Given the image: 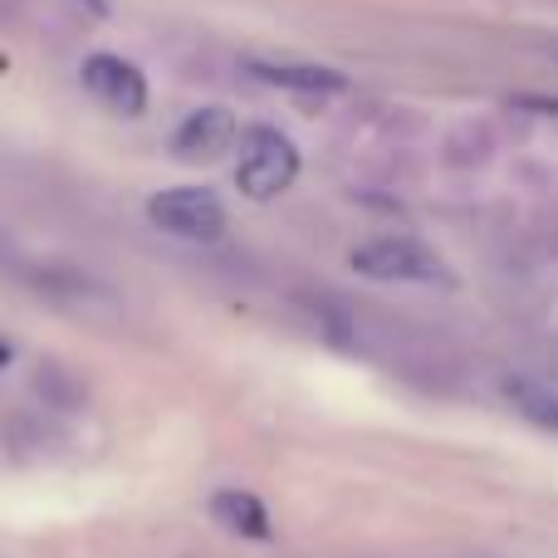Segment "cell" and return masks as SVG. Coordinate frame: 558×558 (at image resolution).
Wrapping results in <instances>:
<instances>
[{"mask_svg":"<svg viewBox=\"0 0 558 558\" xmlns=\"http://www.w3.org/2000/svg\"><path fill=\"white\" fill-rule=\"evenodd\" d=\"M348 265L363 279H377V284H451L446 260L432 245L412 241V235H377V241H363L348 255Z\"/></svg>","mask_w":558,"mask_h":558,"instance_id":"obj_1","label":"cell"},{"mask_svg":"<svg viewBox=\"0 0 558 558\" xmlns=\"http://www.w3.org/2000/svg\"><path fill=\"white\" fill-rule=\"evenodd\" d=\"M299 177V147L279 128H251L241 137V162H235V186L251 202H275Z\"/></svg>","mask_w":558,"mask_h":558,"instance_id":"obj_2","label":"cell"},{"mask_svg":"<svg viewBox=\"0 0 558 558\" xmlns=\"http://www.w3.org/2000/svg\"><path fill=\"white\" fill-rule=\"evenodd\" d=\"M147 221L177 241H216L226 231V202L211 186H167L147 202Z\"/></svg>","mask_w":558,"mask_h":558,"instance_id":"obj_3","label":"cell"},{"mask_svg":"<svg viewBox=\"0 0 558 558\" xmlns=\"http://www.w3.org/2000/svg\"><path fill=\"white\" fill-rule=\"evenodd\" d=\"M78 84L98 108H108L118 118L147 113V74L123 54H88L78 64Z\"/></svg>","mask_w":558,"mask_h":558,"instance_id":"obj_4","label":"cell"},{"mask_svg":"<svg viewBox=\"0 0 558 558\" xmlns=\"http://www.w3.org/2000/svg\"><path fill=\"white\" fill-rule=\"evenodd\" d=\"M235 143H241V123H235V113L221 104L192 108L172 133V153L182 157V162H216V157H226Z\"/></svg>","mask_w":558,"mask_h":558,"instance_id":"obj_5","label":"cell"},{"mask_svg":"<svg viewBox=\"0 0 558 558\" xmlns=\"http://www.w3.org/2000/svg\"><path fill=\"white\" fill-rule=\"evenodd\" d=\"M251 78L265 88H279V94H299V98H328L343 94L348 78L328 64H299V59H251Z\"/></svg>","mask_w":558,"mask_h":558,"instance_id":"obj_6","label":"cell"},{"mask_svg":"<svg viewBox=\"0 0 558 558\" xmlns=\"http://www.w3.org/2000/svg\"><path fill=\"white\" fill-rule=\"evenodd\" d=\"M211 520L221 524L226 534H241V539H270L275 534V520H270V510H265V500L241 490V485L211 495Z\"/></svg>","mask_w":558,"mask_h":558,"instance_id":"obj_7","label":"cell"},{"mask_svg":"<svg viewBox=\"0 0 558 558\" xmlns=\"http://www.w3.org/2000/svg\"><path fill=\"white\" fill-rule=\"evenodd\" d=\"M505 397L514 402V412H520V416H530L534 426H544V432L558 436V387L524 383V377H514V383H505Z\"/></svg>","mask_w":558,"mask_h":558,"instance_id":"obj_8","label":"cell"},{"mask_svg":"<svg viewBox=\"0 0 558 558\" xmlns=\"http://www.w3.org/2000/svg\"><path fill=\"white\" fill-rule=\"evenodd\" d=\"M514 108L539 113V118H558V98H549V94H520V98H514Z\"/></svg>","mask_w":558,"mask_h":558,"instance_id":"obj_9","label":"cell"},{"mask_svg":"<svg viewBox=\"0 0 558 558\" xmlns=\"http://www.w3.org/2000/svg\"><path fill=\"white\" fill-rule=\"evenodd\" d=\"M74 5H84L88 15H108V0H74Z\"/></svg>","mask_w":558,"mask_h":558,"instance_id":"obj_10","label":"cell"}]
</instances>
